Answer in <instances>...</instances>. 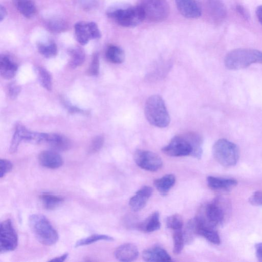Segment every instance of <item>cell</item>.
<instances>
[{"mask_svg": "<svg viewBox=\"0 0 262 262\" xmlns=\"http://www.w3.org/2000/svg\"><path fill=\"white\" fill-rule=\"evenodd\" d=\"M13 168L12 164L7 159L0 160V177L2 178Z\"/></svg>", "mask_w": 262, "mask_h": 262, "instance_id": "cell-37", "label": "cell"}, {"mask_svg": "<svg viewBox=\"0 0 262 262\" xmlns=\"http://www.w3.org/2000/svg\"><path fill=\"white\" fill-rule=\"evenodd\" d=\"M175 182V177L172 174H168L161 178L155 180L154 184L160 193L163 195H166L173 187Z\"/></svg>", "mask_w": 262, "mask_h": 262, "instance_id": "cell-24", "label": "cell"}, {"mask_svg": "<svg viewBox=\"0 0 262 262\" xmlns=\"http://www.w3.org/2000/svg\"><path fill=\"white\" fill-rule=\"evenodd\" d=\"M49 30L55 33H61L67 28L66 23L62 20L54 19L50 20L48 24Z\"/></svg>", "mask_w": 262, "mask_h": 262, "instance_id": "cell-34", "label": "cell"}, {"mask_svg": "<svg viewBox=\"0 0 262 262\" xmlns=\"http://www.w3.org/2000/svg\"><path fill=\"white\" fill-rule=\"evenodd\" d=\"M255 249L258 260L262 262V243H257L255 245Z\"/></svg>", "mask_w": 262, "mask_h": 262, "instance_id": "cell-42", "label": "cell"}, {"mask_svg": "<svg viewBox=\"0 0 262 262\" xmlns=\"http://www.w3.org/2000/svg\"><path fill=\"white\" fill-rule=\"evenodd\" d=\"M107 13L108 17L127 28L136 27L144 20L143 13L138 5L115 6L110 8Z\"/></svg>", "mask_w": 262, "mask_h": 262, "instance_id": "cell-5", "label": "cell"}, {"mask_svg": "<svg viewBox=\"0 0 262 262\" xmlns=\"http://www.w3.org/2000/svg\"><path fill=\"white\" fill-rule=\"evenodd\" d=\"M138 6L144 20L160 22L166 20L169 16L170 7L167 0H141Z\"/></svg>", "mask_w": 262, "mask_h": 262, "instance_id": "cell-7", "label": "cell"}, {"mask_svg": "<svg viewBox=\"0 0 262 262\" xmlns=\"http://www.w3.org/2000/svg\"><path fill=\"white\" fill-rule=\"evenodd\" d=\"M40 198L43 206L48 210H53L56 209L64 201L62 197L48 193L43 194Z\"/></svg>", "mask_w": 262, "mask_h": 262, "instance_id": "cell-26", "label": "cell"}, {"mask_svg": "<svg viewBox=\"0 0 262 262\" xmlns=\"http://www.w3.org/2000/svg\"><path fill=\"white\" fill-rule=\"evenodd\" d=\"M142 258L147 262H171L172 258L167 251L160 246H154L145 250L142 253Z\"/></svg>", "mask_w": 262, "mask_h": 262, "instance_id": "cell-19", "label": "cell"}, {"mask_svg": "<svg viewBox=\"0 0 262 262\" xmlns=\"http://www.w3.org/2000/svg\"><path fill=\"white\" fill-rule=\"evenodd\" d=\"M213 154L217 162L226 168L236 165L240 157L237 145L225 139H220L215 142Z\"/></svg>", "mask_w": 262, "mask_h": 262, "instance_id": "cell-6", "label": "cell"}, {"mask_svg": "<svg viewBox=\"0 0 262 262\" xmlns=\"http://www.w3.org/2000/svg\"><path fill=\"white\" fill-rule=\"evenodd\" d=\"M47 134L46 133L32 132V131L27 130L23 125L18 124L16 126L15 132H14L11 140L9 152L11 154L16 153L20 143L22 141L35 144L46 142Z\"/></svg>", "mask_w": 262, "mask_h": 262, "instance_id": "cell-8", "label": "cell"}, {"mask_svg": "<svg viewBox=\"0 0 262 262\" xmlns=\"http://www.w3.org/2000/svg\"><path fill=\"white\" fill-rule=\"evenodd\" d=\"M236 11L240 14V16H242L245 20H249V13L243 6L240 5H237L236 7Z\"/></svg>", "mask_w": 262, "mask_h": 262, "instance_id": "cell-41", "label": "cell"}, {"mask_svg": "<svg viewBox=\"0 0 262 262\" xmlns=\"http://www.w3.org/2000/svg\"><path fill=\"white\" fill-rule=\"evenodd\" d=\"M153 193L152 188L144 186L141 188L129 201V206L134 212L141 210L146 205Z\"/></svg>", "mask_w": 262, "mask_h": 262, "instance_id": "cell-14", "label": "cell"}, {"mask_svg": "<svg viewBox=\"0 0 262 262\" xmlns=\"http://www.w3.org/2000/svg\"><path fill=\"white\" fill-rule=\"evenodd\" d=\"M80 3L86 10L93 9L96 5V0H80Z\"/></svg>", "mask_w": 262, "mask_h": 262, "instance_id": "cell-40", "label": "cell"}, {"mask_svg": "<svg viewBox=\"0 0 262 262\" xmlns=\"http://www.w3.org/2000/svg\"><path fill=\"white\" fill-rule=\"evenodd\" d=\"M194 221L197 234L214 244H220V238L215 226L209 224L201 217L196 218Z\"/></svg>", "mask_w": 262, "mask_h": 262, "instance_id": "cell-12", "label": "cell"}, {"mask_svg": "<svg viewBox=\"0 0 262 262\" xmlns=\"http://www.w3.org/2000/svg\"><path fill=\"white\" fill-rule=\"evenodd\" d=\"M161 226L159 213L156 212L144 221L138 224L137 228L144 232H152L159 229Z\"/></svg>", "mask_w": 262, "mask_h": 262, "instance_id": "cell-25", "label": "cell"}, {"mask_svg": "<svg viewBox=\"0 0 262 262\" xmlns=\"http://www.w3.org/2000/svg\"><path fill=\"white\" fill-rule=\"evenodd\" d=\"M29 224L38 240L42 244L51 246L59 240V235L44 216L32 215L29 218Z\"/></svg>", "mask_w": 262, "mask_h": 262, "instance_id": "cell-4", "label": "cell"}, {"mask_svg": "<svg viewBox=\"0 0 262 262\" xmlns=\"http://www.w3.org/2000/svg\"><path fill=\"white\" fill-rule=\"evenodd\" d=\"M174 231L173 234V252L176 255H178L181 253L183 249L185 239L181 229Z\"/></svg>", "mask_w": 262, "mask_h": 262, "instance_id": "cell-32", "label": "cell"}, {"mask_svg": "<svg viewBox=\"0 0 262 262\" xmlns=\"http://www.w3.org/2000/svg\"><path fill=\"white\" fill-rule=\"evenodd\" d=\"M7 15V11L4 7L1 5L0 7V20L2 22L6 17Z\"/></svg>", "mask_w": 262, "mask_h": 262, "instance_id": "cell-45", "label": "cell"}, {"mask_svg": "<svg viewBox=\"0 0 262 262\" xmlns=\"http://www.w3.org/2000/svg\"><path fill=\"white\" fill-rule=\"evenodd\" d=\"M19 12L28 19L33 18L36 13V7L32 0H12Z\"/></svg>", "mask_w": 262, "mask_h": 262, "instance_id": "cell-23", "label": "cell"}, {"mask_svg": "<svg viewBox=\"0 0 262 262\" xmlns=\"http://www.w3.org/2000/svg\"><path fill=\"white\" fill-rule=\"evenodd\" d=\"M202 143L200 135L193 132L187 133L174 137L162 149V151L171 157L192 155L200 159L202 154Z\"/></svg>", "mask_w": 262, "mask_h": 262, "instance_id": "cell-1", "label": "cell"}, {"mask_svg": "<svg viewBox=\"0 0 262 262\" xmlns=\"http://www.w3.org/2000/svg\"><path fill=\"white\" fill-rule=\"evenodd\" d=\"M102 240L112 241L114 240V239L110 236L105 235H92L88 237L78 241L76 244V247H79L80 246L88 245Z\"/></svg>", "mask_w": 262, "mask_h": 262, "instance_id": "cell-31", "label": "cell"}, {"mask_svg": "<svg viewBox=\"0 0 262 262\" xmlns=\"http://www.w3.org/2000/svg\"><path fill=\"white\" fill-rule=\"evenodd\" d=\"M209 13L217 23H221L227 17V9L222 0H207Z\"/></svg>", "mask_w": 262, "mask_h": 262, "instance_id": "cell-15", "label": "cell"}, {"mask_svg": "<svg viewBox=\"0 0 262 262\" xmlns=\"http://www.w3.org/2000/svg\"><path fill=\"white\" fill-rule=\"evenodd\" d=\"M177 8L186 18L196 19L201 16L202 10L198 0H175Z\"/></svg>", "mask_w": 262, "mask_h": 262, "instance_id": "cell-13", "label": "cell"}, {"mask_svg": "<svg viewBox=\"0 0 262 262\" xmlns=\"http://www.w3.org/2000/svg\"><path fill=\"white\" fill-rule=\"evenodd\" d=\"M134 159L138 167L148 171H157L163 165L161 158L156 153L149 151L136 150L134 154Z\"/></svg>", "mask_w": 262, "mask_h": 262, "instance_id": "cell-11", "label": "cell"}, {"mask_svg": "<svg viewBox=\"0 0 262 262\" xmlns=\"http://www.w3.org/2000/svg\"><path fill=\"white\" fill-rule=\"evenodd\" d=\"M104 138L103 136H98L92 141L89 148V152L94 153L99 151L103 146Z\"/></svg>", "mask_w": 262, "mask_h": 262, "instance_id": "cell-36", "label": "cell"}, {"mask_svg": "<svg viewBox=\"0 0 262 262\" xmlns=\"http://www.w3.org/2000/svg\"><path fill=\"white\" fill-rule=\"evenodd\" d=\"M8 92L9 97L14 99L21 92V87L16 83H12L8 87Z\"/></svg>", "mask_w": 262, "mask_h": 262, "instance_id": "cell-39", "label": "cell"}, {"mask_svg": "<svg viewBox=\"0 0 262 262\" xmlns=\"http://www.w3.org/2000/svg\"><path fill=\"white\" fill-rule=\"evenodd\" d=\"M18 244L17 233L12 221L7 219L0 226V253H5L15 250Z\"/></svg>", "mask_w": 262, "mask_h": 262, "instance_id": "cell-10", "label": "cell"}, {"mask_svg": "<svg viewBox=\"0 0 262 262\" xmlns=\"http://www.w3.org/2000/svg\"><path fill=\"white\" fill-rule=\"evenodd\" d=\"M18 65L8 55H1L0 57V74L5 79H11L16 76Z\"/></svg>", "mask_w": 262, "mask_h": 262, "instance_id": "cell-18", "label": "cell"}, {"mask_svg": "<svg viewBox=\"0 0 262 262\" xmlns=\"http://www.w3.org/2000/svg\"><path fill=\"white\" fill-rule=\"evenodd\" d=\"M45 142L54 151H67L71 146L70 141L67 137L57 134H48Z\"/></svg>", "mask_w": 262, "mask_h": 262, "instance_id": "cell-22", "label": "cell"}, {"mask_svg": "<svg viewBox=\"0 0 262 262\" xmlns=\"http://www.w3.org/2000/svg\"><path fill=\"white\" fill-rule=\"evenodd\" d=\"M99 72V55L95 53L92 56V61L89 68V74L92 76H97Z\"/></svg>", "mask_w": 262, "mask_h": 262, "instance_id": "cell-35", "label": "cell"}, {"mask_svg": "<svg viewBox=\"0 0 262 262\" xmlns=\"http://www.w3.org/2000/svg\"><path fill=\"white\" fill-rule=\"evenodd\" d=\"M116 259L121 262H132L139 256L137 247L130 243L123 244L116 250L114 253Z\"/></svg>", "mask_w": 262, "mask_h": 262, "instance_id": "cell-17", "label": "cell"}, {"mask_svg": "<svg viewBox=\"0 0 262 262\" xmlns=\"http://www.w3.org/2000/svg\"><path fill=\"white\" fill-rule=\"evenodd\" d=\"M70 56V66L72 68H76L83 64L85 60L84 51L81 48L75 47L70 49L69 51Z\"/></svg>", "mask_w": 262, "mask_h": 262, "instance_id": "cell-28", "label": "cell"}, {"mask_svg": "<svg viewBox=\"0 0 262 262\" xmlns=\"http://www.w3.org/2000/svg\"><path fill=\"white\" fill-rule=\"evenodd\" d=\"M249 202L253 206L262 207V191H258L254 193L250 198Z\"/></svg>", "mask_w": 262, "mask_h": 262, "instance_id": "cell-38", "label": "cell"}, {"mask_svg": "<svg viewBox=\"0 0 262 262\" xmlns=\"http://www.w3.org/2000/svg\"><path fill=\"white\" fill-rule=\"evenodd\" d=\"M106 56L107 60L114 64H121L125 59L124 50L119 46H109L106 50Z\"/></svg>", "mask_w": 262, "mask_h": 262, "instance_id": "cell-27", "label": "cell"}, {"mask_svg": "<svg viewBox=\"0 0 262 262\" xmlns=\"http://www.w3.org/2000/svg\"><path fill=\"white\" fill-rule=\"evenodd\" d=\"M166 225L168 228L176 230L182 229L183 223L181 217L179 215L175 214L167 218Z\"/></svg>", "mask_w": 262, "mask_h": 262, "instance_id": "cell-33", "label": "cell"}, {"mask_svg": "<svg viewBox=\"0 0 262 262\" xmlns=\"http://www.w3.org/2000/svg\"><path fill=\"white\" fill-rule=\"evenodd\" d=\"M36 72L41 85L48 91L52 89V78L50 73L41 67L36 68Z\"/></svg>", "mask_w": 262, "mask_h": 262, "instance_id": "cell-30", "label": "cell"}, {"mask_svg": "<svg viewBox=\"0 0 262 262\" xmlns=\"http://www.w3.org/2000/svg\"><path fill=\"white\" fill-rule=\"evenodd\" d=\"M256 13L259 22L262 25V5L257 7Z\"/></svg>", "mask_w": 262, "mask_h": 262, "instance_id": "cell-44", "label": "cell"}, {"mask_svg": "<svg viewBox=\"0 0 262 262\" xmlns=\"http://www.w3.org/2000/svg\"><path fill=\"white\" fill-rule=\"evenodd\" d=\"M68 256H69V254L66 253L64 254L63 255H62L61 256H60V257H58L55 258L50 260L49 261H51V262H64L67 259V258L68 257Z\"/></svg>", "mask_w": 262, "mask_h": 262, "instance_id": "cell-43", "label": "cell"}, {"mask_svg": "<svg viewBox=\"0 0 262 262\" xmlns=\"http://www.w3.org/2000/svg\"><path fill=\"white\" fill-rule=\"evenodd\" d=\"M229 205L222 199H217L208 204L205 209L206 221L216 227L223 224L229 213Z\"/></svg>", "mask_w": 262, "mask_h": 262, "instance_id": "cell-9", "label": "cell"}, {"mask_svg": "<svg viewBox=\"0 0 262 262\" xmlns=\"http://www.w3.org/2000/svg\"><path fill=\"white\" fill-rule=\"evenodd\" d=\"M209 186L214 190L229 191L238 184L237 180L209 176L207 179Z\"/></svg>", "mask_w": 262, "mask_h": 262, "instance_id": "cell-21", "label": "cell"}, {"mask_svg": "<svg viewBox=\"0 0 262 262\" xmlns=\"http://www.w3.org/2000/svg\"><path fill=\"white\" fill-rule=\"evenodd\" d=\"M144 113L149 123L154 126L164 128L168 127L170 123L165 102L161 96L154 95L147 99Z\"/></svg>", "mask_w": 262, "mask_h": 262, "instance_id": "cell-2", "label": "cell"}, {"mask_svg": "<svg viewBox=\"0 0 262 262\" xmlns=\"http://www.w3.org/2000/svg\"><path fill=\"white\" fill-rule=\"evenodd\" d=\"M226 67L237 70L254 64H262V52L253 49H237L229 52L224 60Z\"/></svg>", "mask_w": 262, "mask_h": 262, "instance_id": "cell-3", "label": "cell"}, {"mask_svg": "<svg viewBox=\"0 0 262 262\" xmlns=\"http://www.w3.org/2000/svg\"><path fill=\"white\" fill-rule=\"evenodd\" d=\"M38 49L39 52L46 58L53 57L57 53L56 45L52 41L38 43Z\"/></svg>", "mask_w": 262, "mask_h": 262, "instance_id": "cell-29", "label": "cell"}, {"mask_svg": "<svg viewBox=\"0 0 262 262\" xmlns=\"http://www.w3.org/2000/svg\"><path fill=\"white\" fill-rule=\"evenodd\" d=\"M41 165L51 169H56L62 167L64 164L62 157L55 151H44L39 156Z\"/></svg>", "mask_w": 262, "mask_h": 262, "instance_id": "cell-16", "label": "cell"}, {"mask_svg": "<svg viewBox=\"0 0 262 262\" xmlns=\"http://www.w3.org/2000/svg\"><path fill=\"white\" fill-rule=\"evenodd\" d=\"M75 31L76 38L82 45H85L90 40H93L90 22L77 23L75 26Z\"/></svg>", "mask_w": 262, "mask_h": 262, "instance_id": "cell-20", "label": "cell"}]
</instances>
